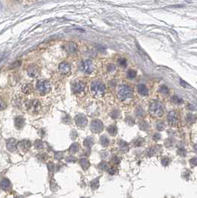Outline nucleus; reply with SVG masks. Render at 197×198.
<instances>
[{"label":"nucleus","mask_w":197,"mask_h":198,"mask_svg":"<svg viewBox=\"0 0 197 198\" xmlns=\"http://www.w3.org/2000/svg\"><path fill=\"white\" fill-rule=\"evenodd\" d=\"M79 69L81 72H85V73H91L94 69V64L92 63V62L91 60H84L81 61L80 65H79Z\"/></svg>","instance_id":"1"},{"label":"nucleus","mask_w":197,"mask_h":198,"mask_svg":"<svg viewBox=\"0 0 197 198\" xmlns=\"http://www.w3.org/2000/svg\"><path fill=\"white\" fill-rule=\"evenodd\" d=\"M36 89L40 92V94L45 95V94H47V93H48L50 92V90H51V85L48 81H40L37 82Z\"/></svg>","instance_id":"2"},{"label":"nucleus","mask_w":197,"mask_h":198,"mask_svg":"<svg viewBox=\"0 0 197 198\" xmlns=\"http://www.w3.org/2000/svg\"><path fill=\"white\" fill-rule=\"evenodd\" d=\"M91 89H92V91L94 94L99 95H102L104 92V90H105L104 86L100 82H98V81L93 82L92 84V86H91Z\"/></svg>","instance_id":"3"},{"label":"nucleus","mask_w":197,"mask_h":198,"mask_svg":"<svg viewBox=\"0 0 197 198\" xmlns=\"http://www.w3.org/2000/svg\"><path fill=\"white\" fill-rule=\"evenodd\" d=\"M59 71L61 74H68L71 71V66L68 63H62L59 66Z\"/></svg>","instance_id":"4"},{"label":"nucleus","mask_w":197,"mask_h":198,"mask_svg":"<svg viewBox=\"0 0 197 198\" xmlns=\"http://www.w3.org/2000/svg\"><path fill=\"white\" fill-rule=\"evenodd\" d=\"M28 75L31 78H36L39 75V69L35 65H31L28 69Z\"/></svg>","instance_id":"5"},{"label":"nucleus","mask_w":197,"mask_h":198,"mask_svg":"<svg viewBox=\"0 0 197 198\" xmlns=\"http://www.w3.org/2000/svg\"><path fill=\"white\" fill-rule=\"evenodd\" d=\"M130 89H128L127 87H122L120 88V89L119 90V96L121 99H124L125 98H126L128 95H130Z\"/></svg>","instance_id":"6"},{"label":"nucleus","mask_w":197,"mask_h":198,"mask_svg":"<svg viewBox=\"0 0 197 198\" xmlns=\"http://www.w3.org/2000/svg\"><path fill=\"white\" fill-rule=\"evenodd\" d=\"M16 141L14 139H10L7 141V147L10 151H14L16 148Z\"/></svg>","instance_id":"7"},{"label":"nucleus","mask_w":197,"mask_h":198,"mask_svg":"<svg viewBox=\"0 0 197 198\" xmlns=\"http://www.w3.org/2000/svg\"><path fill=\"white\" fill-rule=\"evenodd\" d=\"M76 124L80 127H84L86 124V119L83 115H78L75 118Z\"/></svg>","instance_id":"8"},{"label":"nucleus","mask_w":197,"mask_h":198,"mask_svg":"<svg viewBox=\"0 0 197 198\" xmlns=\"http://www.w3.org/2000/svg\"><path fill=\"white\" fill-rule=\"evenodd\" d=\"M78 49V46L77 45L73 43V42H71L69 43H68V45L66 46V50L68 53L70 54H73V53H75L76 51Z\"/></svg>","instance_id":"9"},{"label":"nucleus","mask_w":197,"mask_h":198,"mask_svg":"<svg viewBox=\"0 0 197 198\" xmlns=\"http://www.w3.org/2000/svg\"><path fill=\"white\" fill-rule=\"evenodd\" d=\"M84 83L80 81V82H78V83H76L74 85V88L73 89H74V91L75 93H80V92H81L84 89Z\"/></svg>","instance_id":"10"},{"label":"nucleus","mask_w":197,"mask_h":198,"mask_svg":"<svg viewBox=\"0 0 197 198\" xmlns=\"http://www.w3.org/2000/svg\"><path fill=\"white\" fill-rule=\"evenodd\" d=\"M92 129L93 130V131H95V132L101 131V130H102V124H101V122H100L98 121H93L92 124Z\"/></svg>","instance_id":"11"},{"label":"nucleus","mask_w":197,"mask_h":198,"mask_svg":"<svg viewBox=\"0 0 197 198\" xmlns=\"http://www.w3.org/2000/svg\"><path fill=\"white\" fill-rule=\"evenodd\" d=\"M0 187L4 190H8L10 188V182L7 179H3L0 181Z\"/></svg>","instance_id":"12"},{"label":"nucleus","mask_w":197,"mask_h":198,"mask_svg":"<svg viewBox=\"0 0 197 198\" xmlns=\"http://www.w3.org/2000/svg\"><path fill=\"white\" fill-rule=\"evenodd\" d=\"M25 124V119L22 117H17L15 119V125L18 129H21Z\"/></svg>","instance_id":"13"},{"label":"nucleus","mask_w":197,"mask_h":198,"mask_svg":"<svg viewBox=\"0 0 197 198\" xmlns=\"http://www.w3.org/2000/svg\"><path fill=\"white\" fill-rule=\"evenodd\" d=\"M40 103L37 100H34L29 104V108L33 109L34 111H37L40 108Z\"/></svg>","instance_id":"14"},{"label":"nucleus","mask_w":197,"mask_h":198,"mask_svg":"<svg viewBox=\"0 0 197 198\" xmlns=\"http://www.w3.org/2000/svg\"><path fill=\"white\" fill-rule=\"evenodd\" d=\"M22 90L24 93L26 94H29L32 91H33V86L32 85L30 84H25L22 88Z\"/></svg>","instance_id":"15"},{"label":"nucleus","mask_w":197,"mask_h":198,"mask_svg":"<svg viewBox=\"0 0 197 198\" xmlns=\"http://www.w3.org/2000/svg\"><path fill=\"white\" fill-rule=\"evenodd\" d=\"M20 146L22 148V150H28L30 147V142L28 141H22L20 142Z\"/></svg>","instance_id":"16"},{"label":"nucleus","mask_w":197,"mask_h":198,"mask_svg":"<svg viewBox=\"0 0 197 198\" xmlns=\"http://www.w3.org/2000/svg\"><path fill=\"white\" fill-rule=\"evenodd\" d=\"M78 148H79V146L78 144H73L70 147V151L72 153H76L78 150Z\"/></svg>","instance_id":"17"},{"label":"nucleus","mask_w":197,"mask_h":198,"mask_svg":"<svg viewBox=\"0 0 197 198\" xmlns=\"http://www.w3.org/2000/svg\"><path fill=\"white\" fill-rule=\"evenodd\" d=\"M80 163H81L82 167H83L84 169H86V168L88 167V165H89V163H88V161H87L86 159H83L80 160Z\"/></svg>","instance_id":"18"},{"label":"nucleus","mask_w":197,"mask_h":198,"mask_svg":"<svg viewBox=\"0 0 197 198\" xmlns=\"http://www.w3.org/2000/svg\"><path fill=\"white\" fill-rule=\"evenodd\" d=\"M140 93H141L142 95H145V94H147V89H146V87L143 85H141L139 86V89H138Z\"/></svg>","instance_id":"19"},{"label":"nucleus","mask_w":197,"mask_h":198,"mask_svg":"<svg viewBox=\"0 0 197 198\" xmlns=\"http://www.w3.org/2000/svg\"><path fill=\"white\" fill-rule=\"evenodd\" d=\"M35 147L37 148V149H41L43 147V144H42V141H40V140H37V141L35 142L34 144Z\"/></svg>","instance_id":"20"},{"label":"nucleus","mask_w":197,"mask_h":198,"mask_svg":"<svg viewBox=\"0 0 197 198\" xmlns=\"http://www.w3.org/2000/svg\"><path fill=\"white\" fill-rule=\"evenodd\" d=\"M21 65V62L20 61H17V62H15L13 64H11L10 66V69H16V68H19Z\"/></svg>","instance_id":"21"},{"label":"nucleus","mask_w":197,"mask_h":198,"mask_svg":"<svg viewBox=\"0 0 197 198\" xmlns=\"http://www.w3.org/2000/svg\"><path fill=\"white\" fill-rule=\"evenodd\" d=\"M98 179H95V180H94L92 182V184H91V186H92V188H93V189H96L98 187Z\"/></svg>","instance_id":"22"},{"label":"nucleus","mask_w":197,"mask_h":198,"mask_svg":"<svg viewBox=\"0 0 197 198\" xmlns=\"http://www.w3.org/2000/svg\"><path fill=\"white\" fill-rule=\"evenodd\" d=\"M5 107H6V104H5V103L4 102V101H3L2 99L0 98V110H4Z\"/></svg>","instance_id":"23"},{"label":"nucleus","mask_w":197,"mask_h":198,"mask_svg":"<svg viewBox=\"0 0 197 198\" xmlns=\"http://www.w3.org/2000/svg\"><path fill=\"white\" fill-rule=\"evenodd\" d=\"M130 73H131V75H129V77L130 78H134L135 76H136V72H132V71H131L130 70Z\"/></svg>","instance_id":"24"},{"label":"nucleus","mask_w":197,"mask_h":198,"mask_svg":"<svg viewBox=\"0 0 197 198\" xmlns=\"http://www.w3.org/2000/svg\"><path fill=\"white\" fill-rule=\"evenodd\" d=\"M109 171H110V174H114V173L116 172V170L114 169V168H111L110 169V170H109Z\"/></svg>","instance_id":"25"},{"label":"nucleus","mask_w":197,"mask_h":198,"mask_svg":"<svg viewBox=\"0 0 197 198\" xmlns=\"http://www.w3.org/2000/svg\"><path fill=\"white\" fill-rule=\"evenodd\" d=\"M191 163L194 165H197V159H194L191 160Z\"/></svg>","instance_id":"26"}]
</instances>
